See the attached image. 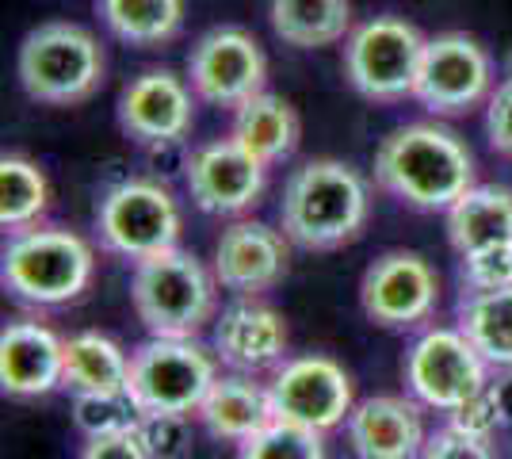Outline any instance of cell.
<instances>
[{
  "instance_id": "cell-16",
  "label": "cell",
  "mask_w": 512,
  "mask_h": 459,
  "mask_svg": "<svg viewBox=\"0 0 512 459\" xmlns=\"http://www.w3.org/2000/svg\"><path fill=\"white\" fill-rule=\"evenodd\" d=\"M214 280L234 299H260L287 276L291 238L256 219H234L214 241Z\"/></svg>"
},
{
  "instance_id": "cell-15",
  "label": "cell",
  "mask_w": 512,
  "mask_h": 459,
  "mask_svg": "<svg viewBox=\"0 0 512 459\" xmlns=\"http://www.w3.org/2000/svg\"><path fill=\"white\" fill-rule=\"evenodd\" d=\"M184 180L199 211L218 215V219H237L264 196L268 165L234 138H214L207 146L192 150L184 165Z\"/></svg>"
},
{
  "instance_id": "cell-27",
  "label": "cell",
  "mask_w": 512,
  "mask_h": 459,
  "mask_svg": "<svg viewBox=\"0 0 512 459\" xmlns=\"http://www.w3.org/2000/svg\"><path fill=\"white\" fill-rule=\"evenodd\" d=\"M50 207V180L46 173L23 153L0 157V226L12 234L23 226L43 222Z\"/></svg>"
},
{
  "instance_id": "cell-29",
  "label": "cell",
  "mask_w": 512,
  "mask_h": 459,
  "mask_svg": "<svg viewBox=\"0 0 512 459\" xmlns=\"http://www.w3.org/2000/svg\"><path fill=\"white\" fill-rule=\"evenodd\" d=\"M138 406L130 402L127 391L111 394H73V425L85 437H104V433H119V429H134L138 425Z\"/></svg>"
},
{
  "instance_id": "cell-31",
  "label": "cell",
  "mask_w": 512,
  "mask_h": 459,
  "mask_svg": "<svg viewBox=\"0 0 512 459\" xmlns=\"http://www.w3.org/2000/svg\"><path fill=\"white\" fill-rule=\"evenodd\" d=\"M448 421L451 425H459V429H467V433H474V437L493 440V433L505 429L512 417H509V406H505L501 391H497V383L490 379L482 391L470 394L459 410H451Z\"/></svg>"
},
{
  "instance_id": "cell-18",
  "label": "cell",
  "mask_w": 512,
  "mask_h": 459,
  "mask_svg": "<svg viewBox=\"0 0 512 459\" xmlns=\"http://www.w3.org/2000/svg\"><path fill=\"white\" fill-rule=\"evenodd\" d=\"M287 352V322L260 299H234L214 318V356L234 372L276 368Z\"/></svg>"
},
{
  "instance_id": "cell-9",
  "label": "cell",
  "mask_w": 512,
  "mask_h": 459,
  "mask_svg": "<svg viewBox=\"0 0 512 459\" xmlns=\"http://www.w3.org/2000/svg\"><path fill=\"white\" fill-rule=\"evenodd\" d=\"M402 375H406L409 394L421 406L451 414L470 394H478L490 383V364L482 360V352L470 345L459 326H432L413 337L402 360Z\"/></svg>"
},
{
  "instance_id": "cell-3",
  "label": "cell",
  "mask_w": 512,
  "mask_h": 459,
  "mask_svg": "<svg viewBox=\"0 0 512 459\" xmlns=\"http://www.w3.org/2000/svg\"><path fill=\"white\" fill-rule=\"evenodd\" d=\"M96 276V253L77 230L35 222L12 230L0 257V284L20 303L65 306L81 299Z\"/></svg>"
},
{
  "instance_id": "cell-25",
  "label": "cell",
  "mask_w": 512,
  "mask_h": 459,
  "mask_svg": "<svg viewBox=\"0 0 512 459\" xmlns=\"http://www.w3.org/2000/svg\"><path fill=\"white\" fill-rule=\"evenodd\" d=\"M455 322L490 368H497V372L512 368V287L463 291Z\"/></svg>"
},
{
  "instance_id": "cell-4",
  "label": "cell",
  "mask_w": 512,
  "mask_h": 459,
  "mask_svg": "<svg viewBox=\"0 0 512 459\" xmlns=\"http://www.w3.org/2000/svg\"><path fill=\"white\" fill-rule=\"evenodd\" d=\"M130 306L150 337H195L218 318L214 268L180 245L146 257L130 272Z\"/></svg>"
},
{
  "instance_id": "cell-21",
  "label": "cell",
  "mask_w": 512,
  "mask_h": 459,
  "mask_svg": "<svg viewBox=\"0 0 512 459\" xmlns=\"http://www.w3.org/2000/svg\"><path fill=\"white\" fill-rule=\"evenodd\" d=\"M195 417L203 421V429L211 437L241 444L245 437H253L260 425L272 421V398H268V387L253 383V375H218Z\"/></svg>"
},
{
  "instance_id": "cell-32",
  "label": "cell",
  "mask_w": 512,
  "mask_h": 459,
  "mask_svg": "<svg viewBox=\"0 0 512 459\" xmlns=\"http://www.w3.org/2000/svg\"><path fill=\"white\" fill-rule=\"evenodd\" d=\"M138 433H142L146 448L153 452V459H188V452H192L188 414L138 417Z\"/></svg>"
},
{
  "instance_id": "cell-1",
  "label": "cell",
  "mask_w": 512,
  "mask_h": 459,
  "mask_svg": "<svg viewBox=\"0 0 512 459\" xmlns=\"http://www.w3.org/2000/svg\"><path fill=\"white\" fill-rule=\"evenodd\" d=\"M375 184L413 211H448L478 184L474 153L444 123H406L379 142Z\"/></svg>"
},
{
  "instance_id": "cell-2",
  "label": "cell",
  "mask_w": 512,
  "mask_h": 459,
  "mask_svg": "<svg viewBox=\"0 0 512 459\" xmlns=\"http://www.w3.org/2000/svg\"><path fill=\"white\" fill-rule=\"evenodd\" d=\"M371 215V196L348 161L314 157L287 176L279 196V230L291 245L310 253H329L360 238Z\"/></svg>"
},
{
  "instance_id": "cell-14",
  "label": "cell",
  "mask_w": 512,
  "mask_h": 459,
  "mask_svg": "<svg viewBox=\"0 0 512 459\" xmlns=\"http://www.w3.org/2000/svg\"><path fill=\"white\" fill-rule=\"evenodd\" d=\"M195 88L188 77L172 73V69H146L138 77H130L119 92V127L138 146H180L195 123Z\"/></svg>"
},
{
  "instance_id": "cell-35",
  "label": "cell",
  "mask_w": 512,
  "mask_h": 459,
  "mask_svg": "<svg viewBox=\"0 0 512 459\" xmlns=\"http://www.w3.org/2000/svg\"><path fill=\"white\" fill-rule=\"evenodd\" d=\"M486 138L493 153L512 161V77H505L486 100Z\"/></svg>"
},
{
  "instance_id": "cell-28",
  "label": "cell",
  "mask_w": 512,
  "mask_h": 459,
  "mask_svg": "<svg viewBox=\"0 0 512 459\" xmlns=\"http://www.w3.org/2000/svg\"><path fill=\"white\" fill-rule=\"evenodd\" d=\"M237 459H329L325 456V433L306 429L295 421L272 417L253 437L237 444Z\"/></svg>"
},
{
  "instance_id": "cell-22",
  "label": "cell",
  "mask_w": 512,
  "mask_h": 459,
  "mask_svg": "<svg viewBox=\"0 0 512 459\" xmlns=\"http://www.w3.org/2000/svg\"><path fill=\"white\" fill-rule=\"evenodd\" d=\"M130 352L96 329H85L65 341V375L62 387L69 394H111L127 391Z\"/></svg>"
},
{
  "instance_id": "cell-24",
  "label": "cell",
  "mask_w": 512,
  "mask_h": 459,
  "mask_svg": "<svg viewBox=\"0 0 512 459\" xmlns=\"http://www.w3.org/2000/svg\"><path fill=\"white\" fill-rule=\"evenodd\" d=\"M444 215H448V241L459 257L512 238V192L501 184H474Z\"/></svg>"
},
{
  "instance_id": "cell-7",
  "label": "cell",
  "mask_w": 512,
  "mask_h": 459,
  "mask_svg": "<svg viewBox=\"0 0 512 459\" xmlns=\"http://www.w3.org/2000/svg\"><path fill=\"white\" fill-rule=\"evenodd\" d=\"M184 215L165 184L130 176L107 188L96 207V241L100 249L123 261H146L180 245Z\"/></svg>"
},
{
  "instance_id": "cell-19",
  "label": "cell",
  "mask_w": 512,
  "mask_h": 459,
  "mask_svg": "<svg viewBox=\"0 0 512 459\" xmlns=\"http://www.w3.org/2000/svg\"><path fill=\"white\" fill-rule=\"evenodd\" d=\"M65 375V341L35 318L8 322L0 333V391L12 398H43Z\"/></svg>"
},
{
  "instance_id": "cell-36",
  "label": "cell",
  "mask_w": 512,
  "mask_h": 459,
  "mask_svg": "<svg viewBox=\"0 0 512 459\" xmlns=\"http://www.w3.org/2000/svg\"><path fill=\"white\" fill-rule=\"evenodd\" d=\"M493 383H497V391H501L505 406H509V417H512V368H505V375H501V379H493Z\"/></svg>"
},
{
  "instance_id": "cell-34",
  "label": "cell",
  "mask_w": 512,
  "mask_h": 459,
  "mask_svg": "<svg viewBox=\"0 0 512 459\" xmlns=\"http://www.w3.org/2000/svg\"><path fill=\"white\" fill-rule=\"evenodd\" d=\"M77 459H153V452L134 425V429H119V433H104V437H85Z\"/></svg>"
},
{
  "instance_id": "cell-33",
  "label": "cell",
  "mask_w": 512,
  "mask_h": 459,
  "mask_svg": "<svg viewBox=\"0 0 512 459\" xmlns=\"http://www.w3.org/2000/svg\"><path fill=\"white\" fill-rule=\"evenodd\" d=\"M421 459H497V452H493V440L474 437V433L448 421L444 429L428 433Z\"/></svg>"
},
{
  "instance_id": "cell-26",
  "label": "cell",
  "mask_w": 512,
  "mask_h": 459,
  "mask_svg": "<svg viewBox=\"0 0 512 459\" xmlns=\"http://www.w3.org/2000/svg\"><path fill=\"white\" fill-rule=\"evenodd\" d=\"M104 27L130 46L172 43L184 27V0H96Z\"/></svg>"
},
{
  "instance_id": "cell-11",
  "label": "cell",
  "mask_w": 512,
  "mask_h": 459,
  "mask_svg": "<svg viewBox=\"0 0 512 459\" xmlns=\"http://www.w3.org/2000/svg\"><path fill=\"white\" fill-rule=\"evenodd\" d=\"M188 81L203 104L234 111L256 92H264L268 81V58L256 43L253 31L222 23L195 39L188 54Z\"/></svg>"
},
{
  "instance_id": "cell-23",
  "label": "cell",
  "mask_w": 512,
  "mask_h": 459,
  "mask_svg": "<svg viewBox=\"0 0 512 459\" xmlns=\"http://www.w3.org/2000/svg\"><path fill=\"white\" fill-rule=\"evenodd\" d=\"M268 20L279 43L318 50L352 35V0H272Z\"/></svg>"
},
{
  "instance_id": "cell-13",
  "label": "cell",
  "mask_w": 512,
  "mask_h": 459,
  "mask_svg": "<svg viewBox=\"0 0 512 459\" xmlns=\"http://www.w3.org/2000/svg\"><path fill=\"white\" fill-rule=\"evenodd\" d=\"M440 280L436 268L409 249H390L367 264L360 280L363 314L383 329H421L436 314Z\"/></svg>"
},
{
  "instance_id": "cell-12",
  "label": "cell",
  "mask_w": 512,
  "mask_h": 459,
  "mask_svg": "<svg viewBox=\"0 0 512 459\" xmlns=\"http://www.w3.org/2000/svg\"><path fill=\"white\" fill-rule=\"evenodd\" d=\"M268 398H272V417L329 433L348 421L356 406V387L352 375L333 356L310 352L279 364L268 383Z\"/></svg>"
},
{
  "instance_id": "cell-20",
  "label": "cell",
  "mask_w": 512,
  "mask_h": 459,
  "mask_svg": "<svg viewBox=\"0 0 512 459\" xmlns=\"http://www.w3.org/2000/svg\"><path fill=\"white\" fill-rule=\"evenodd\" d=\"M230 138L241 142L253 157H260L264 165H279V161H287L291 153L299 150V111L291 108V100H283V96L264 88V92H256L253 100L234 108Z\"/></svg>"
},
{
  "instance_id": "cell-17",
  "label": "cell",
  "mask_w": 512,
  "mask_h": 459,
  "mask_svg": "<svg viewBox=\"0 0 512 459\" xmlns=\"http://www.w3.org/2000/svg\"><path fill=\"white\" fill-rule=\"evenodd\" d=\"M344 433L356 459H421L425 414L413 394H371L352 406Z\"/></svg>"
},
{
  "instance_id": "cell-10",
  "label": "cell",
  "mask_w": 512,
  "mask_h": 459,
  "mask_svg": "<svg viewBox=\"0 0 512 459\" xmlns=\"http://www.w3.org/2000/svg\"><path fill=\"white\" fill-rule=\"evenodd\" d=\"M493 96V58L490 50L467 31H444L425 43L421 73L413 100L436 119L467 115Z\"/></svg>"
},
{
  "instance_id": "cell-5",
  "label": "cell",
  "mask_w": 512,
  "mask_h": 459,
  "mask_svg": "<svg viewBox=\"0 0 512 459\" xmlns=\"http://www.w3.org/2000/svg\"><path fill=\"white\" fill-rule=\"evenodd\" d=\"M107 58L100 39L69 20L39 23L23 35L20 54H16V77L20 88L35 104L50 108H69L85 104L104 85Z\"/></svg>"
},
{
  "instance_id": "cell-30",
  "label": "cell",
  "mask_w": 512,
  "mask_h": 459,
  "mask_svg": "<svg viewBox=\"0 0 512 459\" xmlns=\"http://www.w3.org/2000/svg\"><path fill=\"white\" fill-rule=\"evenodd\" d=\"M459 280H463V291H501V287H512V238L463 253L459 257Z\"/></svg>"
},
{
  "instance_id": "cell-6",
  "label": "cell",
  "mask_w": 512,
  "mask_h": 459,
  "mask_svg": "<svg viewBox=\"0 0 512 459\" xmlns=\"http://www.w3.org/2000/svg\"><path fill=\"white\" fill-rule=\"evenodd\" d=\"M211 352L195 337H150L130 352L127 394L142 417H192L218 379Z\"/></svg>"
},
{
  "instance_id": "cell-8",
  "label": "cell",
  "mask_w": 512,
  "mask_h": 459,
  "mask_svg": "<svg viewBox=\"0 0 512 459\" xmlns=\"http://www.w3.org/2000/svg\"><path fill=\"white\" fill-rule=\"evenodd\" d=\"M425 43V35L398 16L363 20L344 39V77L363 100L398 104L417 88Z\"/></svg>"
}]
</instances>
